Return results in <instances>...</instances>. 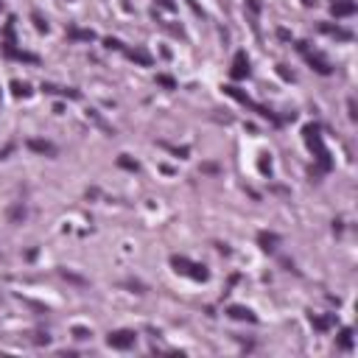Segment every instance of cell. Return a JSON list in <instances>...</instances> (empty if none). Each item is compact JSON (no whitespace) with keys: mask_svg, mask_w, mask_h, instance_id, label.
Masks as SVG:
<instances>
[{"mask_svg":"<svg viewBox=\"0 0 358 358\" xmlns=\"http://www.w3.org/2000/svg\"><path fill=\"white\" fill-rule=\"evenodd\" d=\"M260 171H263V174H272V160H269V154L260 157Z\"/></svg>","mask_w":358,"mask_h":358,"instance_id":"cb8c5ba5","label":"cell"},{"mask_svg":"<svg viewBox=\"0 0 358 358\" xmlns=\"http://www.w3.org/2000/svg\"><path fill=\"white\" fill-rule=\"evenodd\" d=\"M104 45H106V48H115V50H120V48H123V45H120L118 39H112V36H109V39H106Z\"/></svg>","mask_w":358,"mask_h":358,"instance_id":"83f0119b","label":"cell"},{"mask_svg":"<svg viewBox=\"0 0 358 358\" xmlns=\"http://www.w3.org/2000/svg\"><path fill=\"white\" fill-rule=\"evenodd\" d=\"M347 109H350V120H358V112H356V98L347 101Z\"/></svg>","mask_w":358,"mask_h":358,"instance_id":"484cf974","label":"cell"},{"mask_svg":"<svg viewBox=\"0 0 358 358\" xmlns=\"http://www.w3.org/2000/svg\"><path fill=\"white\" fill-rule=\"evenodd\" d=\"M8 218H11V221H20V218H25V207H22V204H14V207H11V213H8Z\"/></svg>","mask_w":358,"mask_h":358,"instance_id":"44dd1931","label":"cell"},{"mask_svg":"<svg viewBox=\"0 0 358 358\" xmlns=\"http://www.w3.org/2000/svg\"><path fill=\"white\" fill-rule=\"evenodd\" d=\"M157 3H160L162 8H168V11H174V3H171V0H157Z\"/></svg>","mask_w":358,"mask_h":358,"instance_id":"f1b7e54d","label":"cell"},{"mask_svg":"<svg viewBox=\"0 0 358 358\" xmlns=\"http://www.w3.org/2000/svg\"><path fill=\"white\" fill-rule=\"evenodd\" d=\"M25 146H28L31 151H36V154H42V157H56L59 154V148L53 146L50 140H36V137H31Z\"/></svg>","mask_w":358,"mask_h":358,"instance_id":"52a82bcc","label":"cell"},{"mask_svg":"<svg viewBox=\"0 0 358 358\" xmlns=\"http://www.w3.org/2000/svg\"><path fill=\"white\" fill-rule=\"evenodd\" d=\"M305 143L311 146V151H314L316 160H319V174H328V171L333 168V162H330V154L322 143V134H319V126H316V123H308V126H305Z\"/></svg>","mask_w":358,"mask_h":358,"instance_id":"6da1fadb","label":"cell"},{"mask_svg":"<svg viewBox=\"0 0 358 358\" xmlns=\"http://www.w3.org/2000/svg\"><path fill=\"white\" fill-rule=\"evenodd\" d=\"M246 8H249V20H252V31L258 34V14H260V0H246Z\"/></svg>","mask_w":358,"mask_h":358,"instance_id":"2e32d148","label":"cell"},{"mask_svg":"<svg viewBox=\"0 0 358 358\" xmlns=\"http://www.w3.org/2000/svg\"><path fill=\"white\" fill-rule=\"evenodd\" d=\"M297 50H300L302 56H305V62H308L311 67H314V70L319 73V76H330V73H333V64H330V62H325V59L319 56V53L308 50V45H305V42H297Z\"/></svg>","mask_w":358,"mask_h":358,"instance_id":"277c9868","label":"cell"},{"mask_svg":"<svg viewBox=\"0 0 358 358\" xmlns=\"http://www.w3.org/2000/svg\"><path fill=\"white\" fill-rule=\"evenodd\" d=\"M14 45H17L14 42V20H8L6 28H3V53H6L8 59H20V62H31V64L39 62V56H34L28 50H17Z\"/></svg>","mask_w":358,"mask_h":358,"instance_id":"7a4b0ae2","label":"cell"},{"mask_svg":"<svg viewBox=\"0 0 358 358\" xmlns=\"http://www.w3.org/2000/svg\"><path fill=\"white\" fill-rule=\"evenodd\" d=\"M157 84H162L165 90H176V81L168 76V73H157Z\"/></svg>","mask_w":358,"mask_h":358,"instance_id":"d6986e66","label":"cell"},{"mask_svg":"<svg viewBox=\"0 0 358 358\" xmlns=\"http://www.w3.org/2000/svg\"><path fill=\"white\" fill-rule=\"evenodd\" d=\"M230 78H232V81H244V78H249V59H246L244 50H238V53H235V59H232Z\"/></svg>","mask_w":358,"mask_h":358,"instance_id":"8992f818","label":"cell"},{"mask_svg":"<svg viewBox=\"0 0 358 358\" xmlns=\"http://www.w3.org/2000/svg\"><path fill=\"white\" fill-rule=\"evenodd\" d=\"M11 90H14V95H28L31 87L25 84V81H11Z\"/></svg>","mask_w":358,"mask_h":358,"instance_id":"ffe728a7","label":"cell"},{"mask_svg":"<svg viewBox=\"0 0 358 358\" xmlns=\"http://www.w3.org/2000/svg\"><path fill=\"white\" fill-rule=\"evenodd\" d=\"M350 347H353V330L344 328L342 336H339V350H350Z\"/></svg>","mask_w":358,"mask_h":358,"instance_id":"e0dca14e","label":"cell"},{"mask_svg":"<svg viewBox=\"0 0 358 358\" xmlns=\"http://www.w3.org/2000/svg\"><path fill=\"white\" fill-rule=\"evenodd\" d=\"M258 244H260V249L272 252L274 246L280 244V235H277V232H258Z\"/></svg>","mask_w":358,"mask_h":358,"instance_id":"8fae6325","label":"cell"},{"mask_svg":"<svg viewBox=\"0 0 358 358\" xmlns=\"http://www.w3.org/2000/svg\"><path fill=\"white\" fill-rule=\"evenodd\" d=\"M126 56L132 59V62L143 64V67H151V56H148L146 50H140V48H129V50H126Z\"/></svg>","mask_w":358,"mask_h":358,"instance_id":"5bb4252c","label":"cell"},{"mask_svg":"<svg viewBox=\"0 0 358 358\" xmlns=\"http://www.w3.org/2000/svg\"><path fill=\"white\" fill-rule=\"evenodd\" d=\"M118 165H120V168H126V171H137V168H140V165H137L129 154H120L118 157Z\"/></svg>","mask_w":358,"mask_h":358,"instance_id":"ac0fdd59","label":"cell"},{"mask_svg":"<svg viewBox=\"0 0 358 358\" xmlns=\"http://www.w3.org/2000/svg\"><path fill=\"white\" fill-rule=\"evenodd\" d=\"M333 17H353L358 11L356 0H333V6H330Z\"/></svg>","mask_w":358,"mask_h":358,"instance_id":"ba28073f","label":"cell"},{"mask_svg":"<svg viewBox=\"0 0 358 358\" xmlns=\"http://www.w3.org/2000/svg\"><path fill=\"white\" fill-rule=\"evenodd\" d=\"M134 342H137V333H134V330H112V333L106 336V344H109L112 350H132Z\"/></svg>","mask_w":358,"mask_h":358,"instance_id":"5b68a950","label":"cell"},{"mask_svg":"<svg viewBox=\"0 0 358 358\" xmlns=\"http://www.w3.org/2000/svg\"><path fill=\"white\" fill-rule=\"evenodd\" d=\"M34 25L36 31H48V20H42V14H36V11H34Z\"/></svg>","mask_w":358,"mask_h":358,"instance_id":"603a6c76","label":"cell"},{"mask_svg":"<svg viewBox=\"0 0 358 358\" xmlns=\"http://www.w3.org/2000/svg\"><path fill=\"white\" fill-rule=\"evenodd\" d=\"M188 6H190V8H193V14L204 17V11H202V8H199V3H196V0H188Z\"/></svg>","mask_w":358,"mask_h":358,"instance_id":"4316f807","label":"cell"},{"mask_svg":"<svg viewBox=\"0 0 358 358\" xmlns=\"http://www.w3.org/2000/svg\"><path fill=\"white\" fill-rule=\"evenodd\" d=\"M171 266L176 269L179 274H185V277H190V280H210V272L202 266V263H193V260H188V258H179V255H174L171 258Z\"/></svg>","mask_w":358,"mask_h":358,"instance_id":"3957f363","label":"cell"},{"mask_svg":"<svg viewBox=\"0 0 358 358\" xmlns=\"http://www.w3.org/2000/svg\"><path fill=\"white\" fill-rule=\"evenodd\" d=\"M333 322H336V316H333V314H330V316H314V314H311V325H314L319 333L330 330V328H333Z\"/></svg>","mask_w":358,"mask_h":358,"instance_id":"4fadbf2b","label":"cell"},{"mask_svg":"<svg viewBox=\"0 0 358 358\" xmlns=\"http://www.w3.org/2000/svg\"><path fill=\"white\" fill-rule=\"evenodd\" d=\"M73 336H76L78 342H87V339H90L92 333H90V330H87V328H73Z\"/></svg>","mask_w":358,"mask_h":358,"instance_id":"7402d4cb","label":"cell"},{"mask_svg":"<svg viewBox=\"0 0 358 358\" xmlns=\"http://www.w3.org/2000/svg\"><path fill=\"white\" fill-rule=\"evenodd\" d=\"M45 92L50 95H67V98H78V90H70V87H56V84H42Z\"/></svg>","mask_w":358,"mask_h":358,"instance_id":"9a60e30c","label":"cell"},{"mask_svg":"<svg viewBox=\"0 0 358 358\" xmlns=\"http://www.w3.org/2000/svg\"><path fill=\"white\" fill-rule=\"evenodd\" d=\"M322 31L325 34H330V36H336V39H344V42H350L353 39V31L339 28V25H330V22H322Z\"/></svg>","mask_w":358,"mask_h":358,"instance_id":"7c38bea8","label":"cell"},{"mask_svg":"<svg viewBox=\"0 0 358 358\" xmlns=\"http://www.w3.org/2000/svg\"><path fill=\"white\" fill-rule=\"evenodd\" d=\"M62 277H67L70 283H78V286H87V280H81V277H76V274H70L67 269H62Z\"/></svg>","mask_w":358,"mask_h":358,"instance_id":"d4e9b609","label":"cell"},{"mask_svg":"<svg viewBox=\"0 0 358 358\" xmlns=\"http://www.w3.org/2000/svg\"><path fill=\"white\" fill-rule=\"evenodd\" d=\"M227 316L238 319V322H258V316L249 308H244V305H230V308H227Z\"/></svg>","mask_w":358,"mask_h":358,"instance_id":"9c48e42d","label":"cell"},{"mask_svg":"<svg viewBox=\"0 0 358 358\" xmlns=\"http://www.w3.org/2000/svg\"><path fill=\"white\" fill-rule=\"evenodd\" d=\"M67 36L76 39V42H92L95 39V34L90 28H78V25H67Z\"/></svg>","mask_w":358,"mask_h":358,"instance_id":"30bf717a","label":"cell"}]
</instances>
